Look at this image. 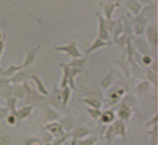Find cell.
Wrapping results in <instances>:
<instances>
[{"mask_svg":"<svg viewBox=\"0 0 158 145\" xmlns=\"http://www.w3.org/2000/svg\"><path fill=\"white\" fill-rule=\"evenodd\" d=\"M157 118H158V116H157V113H156V114H154V116H153L149 121H146V122H145L146 128H149V126H154V125H157Z\"/></svg>","mask_w":158,"mask_h":145,"instance_id":"obj_43","label":"cell"},{"mask_svg":"<svg viewBox=\"0 0 158 145\" xmlns=\"http://www.w3.org/2000/svg\"><path fill=\"white\" fill-rule=\"evenodd\" d=\"M39 51H40V46H35L34 49L28 50V53H27L24 61H23V63H22L23 69L30 67V66H32V65L35 63V61H36V57H38Z\"/></svg>","mask_w":158,"mask_h":145,"instance_id":"obj_7","label":"cell"},{"mask_svg":"<svg viewBox=\"0 0 158 145\" xmlns=\"http://www.w3.org/2000/svg\"><path fill=\"white\" fill-rule=\"evenodd\" d=\"M30 78L31 79H32L34 82H35V85H36V89H38V92L42 94V96H48L50 94V92H48V89L46 87V85L43 83V81L40 79V78H39L36 74H30Z\"/></svg>","mask_w":158,"mask_h":145,"instance_id":"obj_17","label":"cell"},{"mask_svg":"<svg viewBox=\"0 0 158 145\" xmlns=\"http://www.w3.org/2000/svg\"><path fill=\"white\" fill-rule=\"evenodd\" d=\"M7 100V108H8V110L11 113H15L16 112V102H18V98H15L14 96H11L8 97V98H6Z\"/></svg>","mask_w":158,"mask_h":145,"instance_id":"obj_36","label":"cell"},{"mask_svg":"<svg viewBox=\"0 0 158 145\" xmlns=\"http://www.w3.org/2000/svg\"><path fill=\"white\" fill-rule=\"evenodd\" d=\"M131 113H133L131 106H129V105L125 104V102H122L121 106L118 108V110H117L118 118L121 121H123V122H127V121L131 118Z\"/></svg>","mask_w":158,"mask_h":145,"instance_id":"obj_9","label":"cell"},{"mask_svg":"<svg viewBox=\"0 0 158 145\" xmlns=\"http://www.w3.org/2000/svg\"><path fill=\"white\" fill-rule=\"evenodd\" d=\"M150 87H152V85L145 79L137 85V92L139 96H148V94H150Z\"/></svg>","mask_w":158,"mask_h":145,"instance_id":"obj_28","label":"cell"},{"mask_svg":"<svg viewBox=\"0 0 158 145\" xmlns=\"http://www.w3.org/2000/svg\"><path fill=\"white\" fill-rule=\"evenodd\" d=\"M54 50L58 53H64L67 55H70L71 58H79L82 57L81 50L78 49V43L75 41H71L67 45H56L54 46Z\"/></svg>","mask_w":158,"mask_h":145,"instance_id":"obj_1","label":"cell"},{"mask_svg":"<svg viewBox=\"0 0 158 145\" xmlns=\"http://www.w3.org/2000/svg\"><path fill=\"white\" fill-rule=\"evenodd\" d=\"M131 23H133L134 34H135L137 36H141V35L145 32V28H146V26H148L149 20L142 14H138V15H135V18L133 19Z\"/></svg>","mask_w":158,"mask_h":145,"instance_id":"obj_3","label":"cell"},{"mask_svg":"<svg viewBox=\"0 0 158 145\" xmlns=\"http://www.w3.org/2000/svg\"><path fill=\"white\" fill-rule=\"evenodd\" d=\"M113 128L114 132H115L117 137H122L123 140H126V133H127V128H126V122L121 120H115L113 122Z\"/></svg>","mask_w":158,"mask_h":145,"instance_id":"obj_13","label":"cell"},{"mask_svg":"<svg viewBox=\"0 0 158 145\" xmlns=\"http://www.w3.org/2000/svg\"><path fill=\"white\" fill-rule=\"evenodd\" d=\"M91 134H93V129L86 128V126H79L73 132V137L77 140L83 139V137H87V136H91Z\"/></svg>","mask_w":158,"mask_h":145,"instance_id":"obj_20","label":"cell"},{"mask_svg":"<svg viewBox=\"0 0 158 145\" xmlns=\"http://www.w3.org/2000/svg\"><path fill=\"white\" fill-rule=\"evenodd\" d=\"M81 102L89 105L90 108H94V109L102 108V101H101V98H97V97H94V98H82Z\"/></svg>","mask_w":158,"mask_h":145,"instance_id":"obj_29","label":"cell"},{"mask_svg":"<svg viewBox=\"0 0 158 145\" xmlns=\"http://www.w3.org/2000/svg\"><path fill=\"white\" fill-rule=\"evenodd\" d=\"M60 97H62V106L66 108L70 102V97H71V89L69 86H66V87L60 90Z\"/></svg>","mask_w":158,"mask_h":145,"instance_id":"obj_31","label":"cell"},{"mask_svg":"<svg viewBox=\"0 0 158 145\" xmlns=\"http://www.w3.org/2000/svg\"><path fill=\"white\" fill-rule=\"evenodd\" d=\"M115 118H117L115 110H113V109H107V110H105V112H101L99 122L102 125H110V124H113L114 121H115Z\"/></svg>","mask_w":158,"mask_h":145,"instance_id":"obj_10","label":"cell"},{"mask_svg":"<svg viewBox=\"0 0 158 145\" xmlns=\"http://www.w3.org/2000/svg\"><path fill=\"white\" fill-rule=\"evenodd\" d=\"M97 19H98V36L102 39V41H106V42H110V34H109V30L106 27V20L105 18L102 16V14H97Z\"/></svg>","mask_w":158,"mask_h":145,"instance_id":"obj_4","label":"cell"},{"mask_svg":"<svg viewBox=\"0 0 158 145\" xmlns=\"http://www.w3.org/2000/svg\"><path fill=\"white\" fill-rule=\"evenodd\" d=\"M125 94V90L123 89H110L107 92V96H109V102L110 104H117L118 101L121 100V97Z\"/></svg>","mask_w":158,"mask_h":145,"instance_id":"obj_18","label":"cell"},{"mask_svg":"<svg viewBox=\"0 0 158 145\" xmlns=\"http://www.w3.org/2000/svg\"><path fill=\"white\" fill-rule=\"evenodd\" d=\"M143 34H146V39H148L149 46H152L154 50H157V46H158V28H157V23L156 22L148 23V26H146Z\"/></svg>","mask_w":158,"mask_h":145,"instance_id":"obj_2","label":"cell"},{"mask_svg":"<svg viewBox=\"0 0 158 145\" xmlns=\"http://www.w3.org/2000/svg\"><path fill=\"white\" fill-rule=\"evenodd\" d=\"M148 134L150 136L149 145H157V141H158V132H157V125H154V126L152 128V130H148Z\"/></svg>","mask_w":158,"mask_h":145,"instance_id":"obj_35","label":"cell"},{"mask_svg":"<svg viewBox=\"0 0 158 145\" xmlns=\"http://www.w3.org/2000/svg\"><path fill=\"white\" fill-rule=\"evenodd\" d=\"M30 75V73H27L24 71V70H20V71H18V73H15L12 77H10L8 78V81H10V83H22V82H24L26 81V78Z\"/></svg>","mask_w":158,"mask_h":145,"instance_id":"obj_24","label":"cell"},{"mask_svg":"<svg viewBox=\"0 0 158 145\" xmlns=\"http://www.w3.org/2000/svg\"><path fill=\"white\" fill-rule=\"evenodd\" d=\"M12 89V96L15 98H24L26 97V92H24V87L22 86V83H15L14 86H11Z\"/></svg>","mask_w":158,"mask_h":145,"instance_id":"obj_30","label":"cell"},{"mask_svg":"<svg viewBox=\"0 0 158 145\" xmlns=\"http://www.w3.org/2000/svg\"><path fill=\"white\" fill-rule=\"evenodd\" d=\"M102 12L103 15L102 16L105 18V20H111L113 19V14L118 7H119V3H115V2H107V3H102Z\"/></svg>","mask_w":158,"mask_h":145,"instance_id":"obj_6","label":"cell"},{"mask_svg":"<svg viewBox=\"0 0 158 145\" xmlns=\"http://www.w3.org/2000/svg\"><path fill=\"white\" fill-rule=\"evenodd\" d=\"M48 105L52 108H63L62 106V97H60V89H55L51 96V100L48 101Z\"/></svg>","mask_w":158,"mask_h":145,"instance_id":"obj_22","label":"cell"},{"mask_svg":"<svg viewBox=\"0 0 158 145\" xmlns=\"http://www.w3.org/2000/svg\"><path fill=\"white\" fill-rule=\"evenodd\" d=\"M3 50H4V39L0 41V57H2V54H3Z\"/></svg>","mask_w":158,"mask_h":145,"instance_id":"obj_46","label":"cell"},{"mask_svg":"<svg viewBox=\"0 0 158 145\" xmlns=\"http://www.w3.org/2000/svg\"><path fill=\"white\" fill-rule=\"evenodd\" d=\"M3 39H4V34H3L2 31H0V41H3Z\"/></svg>","mask_w":158,"mask_h":145,"instance_id":"obj_48","label":"cell"},{"mask_svg":"<svg viewBox=\"0 0 158 145\" xmlns=\"http://www.w3.org/2000/svg\"><path fill=\"white\" fill-rule=\"evenodd\" d=\"M146 81L149 82L150 85H153L154 86V89L157 87V82H158V77H157V73H154L153 70H148L146 71Z\"/></svg>","mask_w":158,"mask_h":145,"instance_id":"obj_34","label":"cell"},{"mask_svg":"<svg viewBox=\"0 0 158 145\" xmlns=\"http://www.w3.org/2000/svg\"><path fill=\"white\" fill-rule=\"evenodd\" d=\"M83 73V69L81 67H70L69 70V81H67V86L71 89V90H78L77 85H75V77L78 75V74Z\"/></svg>","mask_w":158,"mask_h":145,"instance_id":"obj_12","label":"cell"},{"mask_svg":"<svg viewBox=\"0 0 158 145\" xmlns=\"http://www.w3.org/2000/svg\"><path fill=\"white\" fill-rule=\"evenodd\" d=\"M26 145H43V144L40 143V140H38V139H27Z\"/></svg>","mask_w":158,"mask_h":145,"instance_id":"obj_45","label":"cell"},{"mask_svg":"<svg viewBox=\"0 0 158 145\" xmlns=\"http://www.w3.org/2000/svg\"><path fill=\"white\" fill-rule=\"evenodd\" d=\"M42 129H44V130L51 133L54 139L55 137H59V136L64 134V129H63V126L60 125L59 121H48V122H47Z\"/></svg>","mask_w":158,"mask_h":145,"instance_id":"obj_5","label":"cell"},{"mask_svg":"<svg viewBox=\"0 0 158 145\" xmlns=\"http://www.w3.org/2000/svg\"><path fill=\"white\" fill-rule=\"evenodd\" d=\"M143 16L148 19V20H154V18L157 16V3L154 2H150L148 3V4H145V7L141 10V12Z\"/></svg>","mask_w":158,"mask_h":145,"instance_id":"obj_8","label":"cell"},{"mask_svg":"<svg viewBox=\"0 0 158 145\" xmlns=\"http://www.w3.org/2000/svg\"><path fill=\"white\" fill-rule=\"evenodd\" d=\"M134 46H135V49L142 55H146V54L150 53V46L148 45V42H146L145 39H142L141 36H138L135 41H134Z\"/></svg>","mask_w":158,"mask_h":145,"instance_id":"obj_16","label":"cell"},{"mask_svg":"<svg viewBox=\"0 0 158 145\" xmlns=\"http://www.w3.org/2000/svg\"><path fill=\"white\" fill-rule=\"evenodd\" d=\"M86 112L90 114V117L94 120V121H98L99 120V116H101V109H94V108H87Z\"/></svg>","mask_w":158,"mask_h":145,"instance_id":"obj_37","label":"cell"},{"mask_svg":"<svg viewBox=\"0 0 158 145\" xmlns=\"http://www.w3.org/2000/svg\"><path fill=\"white\" fill-rule=\"evenodd\" d=\"M138 2H139L141 4H148V3H150L152 0H138Z\"/></svg>","mask_w":158,"mask_h":145,"instance_id":"obj_47","label":"cell"},{"mask_svg":"<svg viewBox=\"0 0 158 145\" xmlns=\"http://www.w3.org/2000/svg\"><path fill=\"white\" fill-rule=\"evenodd\" d=\"M107 43L109 42L102 41V39H99V38H95L91 42V45L87 47V50H86L85 54H86V55H90V54H93L94 51H97V50H101V49H103V47H106V46H107Z\"/></svg>","mask_w":158,"mask_h":145,"instance_id":"obj_14","label":"cell"},{"mask_svg":"<svg viewBox=\"0 0 158 145\" xmlns=\"http://www.w3.org/2000/svg\"><path fill=\"white\" fill-rule=\"evenodd\" d=\"M42 114L47 122H48V121H55V120L59 118L58 112L55 110V108H52L51 105H44V106H42Z\"/></svg>","mask_w":158,"mask_h":145,"instance_id":"obj_11","label":"cell"},{"mask_svg":"<svg viewBox=\"0 0 158 145\" xmlns=\"http://www.w3.org/2000/svg\"><path fill=\"white\" fill-rule=\"evenodd\" d=\"M123 32H125V24H123V22H122V20H115V26L113 27V30H111V32H110V35H113L114 41H117V39L119 38Z\"/></svg>","mask_w":158,"mask_h":145,"instance_id":"obj_25","label":"cell"},{"mask_svg":"<svg viewBox=\"0 0 158 145\" xmlns=\"http://www.w3.org/2000/svg\"><path fill=\"white\" fill-rule=\"evenodd\" d=\"M110 2H115V3H119L121 4V2H123V0H110Z\"/></svg>","mask_w":158,"mask_h":145,"instance_id":"obj_49","label":"cell"},{"mask_svg":"<svg viewBox=\"0 0 158 145\" xmlns=\"http://www.w3.org/2000/svg\"><path fill=\"white\" fill-rule=\"evenodd\" d=\"M98 140L99 139L97 136H87V137H83V139L77 140V145H94L95 143H98Z\"/></svg>","mask_w":158,"mask_h":145,"instance_id":"obj_33","label":"cell"},{"mask_svg":"<svg viewBox=\"0 0 158 145\" xmlns=\"http://www.w3.org/2000/svg\"><path fill=\"white\" fill-rule=\"evenodd\" d=\"M113 82H114V71L111 70V71H109V74H106V75L102 78L99 85H101L102 89H109L110 86H111Z\"/></svg>","mask_w":158,"mask_h":145,"instance_id":"obj_27","label":"cell"},{"mask_svg":"<svg viewBox=\"0 0 158 145\" xmlns=\"http://www.w3.org/2000/svg\"><path fill=\"white\" fill-rule=\"evenodd\" d=\"M8 113H10V110L7 106H0V120H4Z\"/></svg>","mask_w":158,"mask_h":145,"instance_id":"obj_44","label":"cell"},{"mask_svg":"<svg viewBox=\"0 0 158 145\" xmlns=\"http://www.w3.org/2000/svg\"><path fill=\"white\" fill-rule=\"evenodd\" d=\"M115 132H114V128L113 125H110L105 129V139H106V145H111L114 139H115Z\"/></svg>","mask_w":158,"mask_h":145,"instance_id":"obj_32","label":"cell"},{"mask_svg":"<svg viewBox=\"0 0 158 145\" xmlns=\"http://www.w3.org/2000/svg\"><path fill=\"white\" fill-rule=\"evenodd\" d=\"M32 110H34V108L31 106V105H27V106H24V108L19 109V110H16V112H15V114H16L18 121L20 122V121L28 118V117L32 114Z\"/></svg>","mask_w":158,"mask_h":145,"instance_id":"obj_19","label":"cell"},{"mask_svg":"<svg viewBox=\"0 0 158 145\" xmlns=\"http://www.w3.org/2000/svg\"><path fill=\"white\" fill-rule=\"evenodd\" d=\"M86 63H87V55L86 57H79V58H73L69 63H66L69 67H81V69H83Z\"/></svg>","mask_w":158,"mask_h":145,"instance_id":"obj_26","label":"cell"},{"mask_svg":"<svg viewBox=\"0 0 158 145\" xmlns=\"http://www.w3.org/2000/svg\"><path fill=\"white\" fill-rule=\"evenodd\" d=\"M42 139H43V141H46V144H50L51 141L54 140V137H52V134H51V133H48L47 130H44V129H42Z\"/></svg>","mask_w":158,"mask_h":145,"instance_id":"obj_41","label":"cell"},{"mask_svg":"<svg viewBox=\"0 0 158 145\" xmlns=\"http://www.w3.org/2000/svg\"><path fill=\"white\" fill-rule=\"evenodd\" d=\"M141 63L143 65V66H150V65L153 63V58H152V55H150V54L142 55V58H141Z\"/></svg>","mask_w":158,"mask_h":145,"instance_id":"obj_42","label":"cell"},{"mask_svg":"<svg viewBox=\"0 0 158 145\" xmlns=\"http://www.w3.org/2000/svg\"><path fill=\"white\" fill-rule=\"evenodd\" d=\"M59 66H60V69H62V78H60V82H59V89H63V87H66L67 86V81H69V70L70 67L67 66L66 63H63V62H60L59 63Z\"/></svg>","mask_w":158,"mask_h":145,"instance_id":"obj_21","label":"cell"},{"mask_svg":"<svg viewBox=\"0 0 158 145\" xmlns=\"http://www.w3.org/2000/svg\"><path fill=\"white\" fill-rule=\"evenodd\" d=\"M6 122L8 124V125H11V126H12V125H16L19 121H18V118H16V114H15V113H8V114L6 116Z\"/></svg>","mask_w":158,"mask_h":145,"instance_id":"obj_39","label":"cell"},{"mask_svg":"<svg viewBox=\"0 0 158 145\" xmlns=\"http://www.w3.org/2000/svg\"><path fill=\"white\" fill-rule=\"evenodd\" d=\"M20 70H23V66L22 65H11L7 69H0V77L10 78V77H12L15 73L20 71Z\"/></svg>","mask_w":158,"mask_h":145,"instance_id":"obj_15","label":"cell"},{"mask_svg":"<svg viewBox=\"0 0 158 145\" xmlns=\"http://www.w3.org/2000/svg\"><path fill=\"white\" fill-rule=\"evenodd\" d=\"M60 125L63 126V129L64 130H67V132H70L71 129H73V126H74V122H73V120L71 118H63V120H60Z\"/></svg>","mask_w":158,"mask_h":145,"instance_id":"obj_38","label":"cell"},{"mask_svg":"<svg viewBox=\"0 0 158 145\" xmlns=\"http://www.w3.org/2000/svg\"><path fill=\"white\" fill-rule=\"evenodd\" d=\"M0 145H12V139L8 134H0Z\"/></svg>","mask_w":158,"mask_h":145,"instance_id":"obj_40","label":"cell"},{"mask_svg":"<svg viewBox=\"0 0 158 145\" xmlns=\"http://www.w3.org/2000/svg\"><path fill=\"white\" fill-rule=\"evenodd\" d=\"M126 7H127V10L134 15V16L139 14L141 10H142V4L138 2V0H126Z\"/></svg>","mask_w":158,"mask_h":145,"instance_id":"obj_23","label":"cell"}]
</instances>
